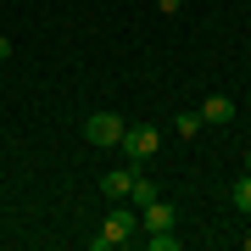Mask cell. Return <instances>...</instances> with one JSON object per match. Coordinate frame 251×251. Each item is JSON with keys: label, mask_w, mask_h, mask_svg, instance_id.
Segmentation results:
<instances>
[{"label": "cell", "mask_w": 251, "mask_h": 251, "mask_svg": "<svg viewBox=\"0 0 251 251\" xmlns=\"http://www.w3.org/2000/svg\"><path fill=\"white\" fill-rule=\"evenodd\" d=\"M156 196H162V190H156L151 179H145V173H134V190H128V201H134V206H151Z\"/></svg>", "instance_id": "obj_7"}, {"label": "cell", "mask_w": 251, "mask_h": 251, "mask_svg": "<svg viewBox=\"0 0 251 251\" xmlns=\"http://www.w3.org/2000/svg\"><path fill=\"white\" fill-rule=\"evenodd\" d=\"M246 173H251V151H246Z\"/></svg>", "instance_id": "obj_14"}, {"label": "cell", "mask_w": 251, "mask_h": 251, "mask_svg": "<svg viewBox=\"0 0 251 251\" xmlns=\"http://www.w3.org/2000/svg\"><path fill=\"white\" fill-rule=\"evenodd\" d=\"M234 206L251 218V173H240V179H234Z\"/></svg>", "instance_id": "obj_10"}, {"label": "cell", "mask_w": 251, "mask_h": 251, "mask_svg": "<svg viewBox=\"0 0 251 251\" xmlns=\"http://www.w3.org/2000/svg\"><path fill=\"white\" fill-rule=\"evenodd\" d=\"M6 56H11V39H6V34H0V62H6Z\"/></svg>", "instance_id": "obj_12"}, {"label": "cell", "mask_w": 251, "mask_h": 251, "mask_svg": "<svg viewBox=\"0 0 251 251\" xmlns=\"http://www.w3.org/2000/svg\"><path fill=\"white\" fill-rule=\"evenodd\" d=\"M173 128H179V140H196V134H201V112H179Z\"/></svg>", "instance_id": "obj_8"}, {"label": "cell", "mask_w": 251, "mask_h": 251, "mask_svg": "<svg viewBox=\"0 0 251 251\" xmlns=\"http://www.w3.org/2000/svg\"><path fill=\"white\" fill-rule=\"evenodd\" d=\"M128 190H134V168H117V173L100 179V196L106 201H128Z\"/></svg>", "instance_id": "obj_5"}, {"label": "cell", "mask_w": 251, "mask_h": 251, "mask_svg": "<svg viewBox=\"0 0 251 251\" xmlns=\"http://www.w3.org/2000/svg\"><path fill=\"white\" fill-rule=\"evenodd\" d=\"M173 224H179V206H173V201H151V206H140V234H151V229H173Z\"/></svg>", "instance_id": "obj_4"}, {"label": "cell", "mask_w": 251, "mask_h": 251, "mask_svg": "<svg viewBox=\"0 0 251 251\" xmlns=\"http://www.w3.org/2000/svg\"><path fill=\"white\" fill-rule=\"evenodd\" d=\"M145 246H151V251H179V234H173V229H151Z\"/></svg>", "instance_id": "obj_9"}, {"label": "cell", "mask_w": 251, "mask_h": 251, "mask_svg": "<svg viewBox=\"0 0 251 251\" xmlns=\"http://www.w3.org/2000/svg\"><path fill=\"white\" fill-rule=\"evenodd\" d=\"M240 246H246V251H251V229H246V234H240Z\"/></svg>", "instance_id": "obj_13"}, {"label": "cell", "mask_w": 251, "mask_h": 251, "mask_svg": "<svg viewBox=\"0 0 251 251\" xmlns=\"http://www.w3.org/2000/svg\"><path fill=\"white\" fill-rule=\"evenodd\" d=\"M123 117H117V112H95V117H84V140H90V145H117V140H123Z\"/></svg>", "instance_id": "obj_3"}, {"label": "cell", "mask_w": 251, "mask_h": 251, "mask_svg": "<svg viewBox=\"0 0 251 251\" xmlns=\"http://www.w3.org/2000/svg\"><path fill=\"white\" fill-rule=\"evenodd\" d=\"M201 123H234V100L229 95H206L201 100Z\"/></svg>", "instance_id": "obj_6"}, {"label": "cell", "mask_w": 251, "mask_h": 251, "mask_svg": "<svg viewBox=\"0 0 251 251\" xmlns=\"http://www.w3.org/2000/svg\"><path fill=\"white\" fill-rule=\"evenodd\" d=\"M156 11H168V17H179V11H184V0H156Z\"/></svg>", "instance_id": "obj_11"}, {"label": "cell", "mask_w": 251, "mask_h": 251, "mask_svg": "<svg viewBox=\"0 0 251 251\" xmlns=\"http://www.w3.org/2000/svg\"><path fill=\"white\" fill-rule=\"evenodd\" d=\"M134 234H140V206H128V201H117L112 206V218H106V224H100V234H95V251H117V246H128V240H134Z\"/></svg>", "instance_id": "obj_1"}, {"label": "cell", "mask_w": 251, "mask_h": 251, "mask_svg": "<svg viewBox=\"0 0 251 251\" xmlns=\"http://www.w3.org/2000/svg\"><path fill=\"white\" fill-rule=\"evenodd\" d=\"M117 145H123V151L134 156V162H151V156L162 151V128H156V123H128Z\"/></svg>", "instance_id": "obj_2"}]
</instances>
